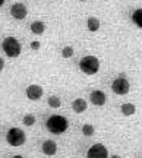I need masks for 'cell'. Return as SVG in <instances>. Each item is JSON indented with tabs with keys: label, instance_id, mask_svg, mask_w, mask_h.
Returning a JSON list of instances; mask_svg holds the SVG:
<instances>
[{
	"label": "cell",
	"instance_id": "cell-1",
	"mask_svg": "<svg viewBox=\"0 0 142 158\" xmlns=\"http://www.w3.org/2000/svg\"><path fill=\"white\" fill-rule=\"evenodd\" d=\"M47 129L50 130L51 133L54 135H60L63 132L68 130V120L63 117V116H59V114H53L47 118L46 122Z\"/></svg>",
	"mask_w": 142,
	"mask_h": 158
},
{
	"label": "cell",
	"instance_id": "cell-2",
	"mask_svg": "<svg viewBox=\"0 0 142 158\" xmlns=\"http://www.w3.org/2000/svg\"><path fill=\"white\" fill-rule=\"evenodd\" d=\"M79 68L85 75H95L100 69V60L95 56H85L81 59Z\"/></svg>",
	"mask_w": 142,
	"mask_h": 158
},
{
	"label": "cell",
	"instance_id": "cell-3",
	"mask_svg": "<svg viewBox=\"0 0 142 158\" xmlns=\"http://www.w3.org/2000/svg\"><path fill=\"white\" fill-rule=\"evenodd\" d=\"M25 133H23V130H21L19 127H12L9 129L7 132V136H6V141L9 145L12 147H21L23 145V142H25Z\"/></svg>",
	"mask_w": 142,
	"mask_h": 158
},
{
	"label": "cell",
	"instance_id": "cell-4",
	"mask_svg": "<svg viewBox=\"0 0 142 158\" xmlns=\"http://www.w3.org/2000/svg\"><path fill=\"white\" fill-rule=\"evenodd\" d=\"M3 50L9 57H18L21 54V44L16 38L13 37H7L3 41Z\"/></svg>",
	"mask_w": 142,
	"mask_h": 158
},
{
	"label": "cell",
	"instance_id": "cell-5",
	"mask_svg": "<svg viewBox=\"0 0 142 158\" xmlns=\"http://www.w3.org/2000/svg\"><path fill=\"white\" fill-rule=\"evenodd\" d=\"M111 89H113L116 94H119V95H125V94H127L129 89H131V84L127 82V79L125 78V75L122 73L119 78H116L113 81Z\"/></svg>",
	"mask_w": 142,
	"mask_h": 158
},
{
	"label": "cell",
	"instance_id": "cell-6",
	"mask_svg": "<svg viewBox=\"0 0 142 158\" xmlns=\"http://www.w3.org/2000/svg\"><path fill=\"white\" fill-rule=\"evenodd\" d=\"M86 158H108L107 148L104 147V145H101V143L92 145L90 148L88 154H86Z\"/></svg>",
	"mask_w": 142,
	"mask_h": 158
},
{
	"label": "cell",
	"instance_id": "cell-7",
	"mask_svg": "<svg viewBox=\"0 0 142 158\" xmlns=\"http://www.w3.org/2000/svg\"><path fill=\"white\" fill-rule=\"evenodd\" d=\"M27 97L31 101H38L43 97V88L38 85H29L27 88Z\"/></svg>",
	"mask_w": 142,
	"mask_h": 158
},
{
	"label": "cell",
	"instance_id": "cell-8",
	"mask_svg": "<svg viewBox=\"0 0 142 158\" xmlns=\"http://www.w3.org/2000/svg\"><path fill=\"white\" fill-rule=\"evenodd\" d=\"M10 15L15 19H23L27 16V7L22 3H15V5L10 7Z\"/></svg>",
	"mask_w": 142,
	"mask_h": 158
},
{
	"label": "cell",
	"instance_id": "cell-9",
	"mask_svg": "<svg viewBox=\"0 0 142 158\" xmlns=\"http://www.w3.org/2000/svg\"><path fill=\"white\" fill-rule=\"evenodd\" d=\"M106 101H107V97H106V94L102 91H92L91 92V102L94 106L101 107V106L106 104Z\"/></svg>",
	"mask_w": 142,
	"mask_h": 158
},
{
	"label": "cell",
	"instance_id": "cell-10",
	"mask_svg": "<svg viewBox=\"0 0 142 158\" xmlns=\"http://www.w3.org/2000/svg\"><path fill=\"white\" fill-rule=\"evenodd\" d=\"M72 108H73L75 113H84L86 108H88V104L84 98H76L73 102H72Z\"/></svg>",
	"mask_w": 142,
	"mask_h": 158
},
{
	"label": "cell",
	"instance_id": "cell-11",
	"mask_svg": "<svg viewBox=\"0 0 142 158\" xmlns=\"http://www.w3.org/2000/svg\"><path fill=\"white\" fill-rule=\"evenodd\" d=\"M56 151H57V145L54 141H46L43 143V152L46 154V155L51 157V155L56 154Z\"/></svg>",
	"mask_w": 142,
	"mask_h": 158
},
{
	"label": "cell",
	"instance_id": "cell-12",
	"mask_svg": "<svg viewBox=\"0 0 142 158\" xmlns=\"http://www.w3.org/2000/svg\"><path fill=\"white\" fill-rule=\"evenodd\" d=\"M136 111V107H135V104H132V102H125L123 106H122V113L123 116H132V114H135Z\"/></svg>",
	"mask_w": 142,
	"mask_h": 158
},
{
	"label": "cell",
	"instance_id": "cell-13",
	"mask_svg": "<svg viewBox=\"0 0 142 158\" xmlns=\"http://www.w3.org/2000/svg\"><path fill=\"white\" fill-rule=\"evenodd\" d=\"M44 29H46V27H44V23L41 22V21H35V22L31 23V31L37 35H41L44 32Z\"/></svg>",
	"mask_w": 142,
	"mask_h": 158
},
{
	"label": "cell",
	"instance_id": "cell-14",
	"mask_svg": "<svg viewBox=\"0 0 142 158\" xmlns=\"http://www.w3.org/2000/svg\"><path fill=\"white\" fill-rule=\"evenodd\" d=\"M86 25H88V29H90L91 32H95V31L100 29V21H98L97 18H90Z\"/></svg>",
	"mask_w": 142,
	"mask_h": 158
},
{
	"label": "cell",
	"instance_id": "cell-15",
	"mask_svg": "<svg viewBox=\"0 0 142 158\" xmlns=\"http://www.w3.org/2000/svg\"><path fill=\"white\" fill-rule=\"evenodd\" d=\"M132 19H133V22L136 23L139 28H142V9H136V10L133 12Z\"/></svg>",
	"mask_w": 142,
	"mask_h": 158
},
{
	"label": "cell",
	"instance_id": "cell-16",
	"mask_svg": "<svg viewBox=\"0 0 142 158\" xmlns=\"http://www.w3.org/2000/svg\"><path fill=\"white\" fill-rule=\"evenodd\" d=\"M47 102H48V106H50L51 108H59L60 107V104H62V101H60V98L56 95H51L48 97V100H47Z\"/></svg>",
	"mask_w": 142,
	"mask_h": 158
},
{
	"label": "cell",
	"instance_id": "cell-17",
	"mask_svg": "<svg viewBox=\"0 0 142 158\" xmlns=\"http://www.w3.org/2000/svg\"><path fill=\"white\" fill-rule=\"evenodd\" d=\"M94 132H95V127H94L92 124H84V126H82V133L85 136H92Z\"/></svg>",
	"mask_w": 142,
	"mask_h": 158
},
{
	"label": "cell",
	"instance_id": "cell-18",
	"mask_svg": "<svg viewBox=\"0 0 142 158\" xmlns=\"http://www.w3.org/2000/svg\"><path fill=\"white\" fill-rule=\"evenodd\" d=\"M23 124L25 126H32V124L35 123V117L32 116V114H27V116H23Z\"/></svg>",
	"mask_w": 142,
	"mask_h": 158
},
{
	"label": "cell",
	"instance_id": "cell-19",
	"mask_svg": "<svg viewBox=\"0 0 142 158\" xmlns=\"http://www.w3.org/2000/svg\"><path fill=\"white\" fill-rule=\"evenodd\" d=\"M62 56L65 57V59H69V57H72L73 56V48H72V47H65V48H63L62 50Z\"/></svg>",
	"mask_w": 142,
	"mask_h": 158
},
{
	"label": "cell",
	"instance_id": "cell-20",
	"mask_svg": "<svg viewBox=\"0 0 142 158\" xmlns=\"http://www.w3.org/2000/svg\"><path fill=\"white\" fill-rule=\"evenodd\" d=\"M31 48H32V50H38V48H40V43H38V41H32V43H31Z\"/></svg>",
	"mask_w": 142,
	"mask_h": 158
},
{
	"label": "cell",
	"instance_id": "cell-21",
	"mask_svg": "<svg viewBox=\"0 0 142 158\" xmlns=\"http://www.w3.org/2000/svg\"><path fill=\"white\" fill-rule=\"evenodd\" d=\"M3 68H5V62H3V59L0 57V70H2Z\"/></svg>",
	"mask_w": 142,
	"mask_h": 158
},
{
	"label": "cell",
	"instance_id": "cell-22",
	"mask_svg": "<svg viewBox=\"0 0 142 158\" xmlns=\"http://www.w3.org/2000/svg\"><path fill=\"white\" fill-rule=\"evenodd\" d=\"M110 158H120V157H119V155H111Z\"/></svg>",
	"mask_w": 142,
	"mask_h": 158
},
{
	"label": "cell",
	"instance_id": "cell-23",
	"mask_svg": "<svg viewBox=\"0 0 142 158\" xmlns=\"http://www.w3.org/2000/svg\"><path fill=\"white\" fill-rule=\"evenodd\" d=\"M12 158H23V157H21V155H15V157H12Z\"/></svg>",
	"mask_w": 142,
	"mask_h": 158
},
{
	"label": "cell",
	"instance_id": "cell-24",
	"mask_svg": "<svg viewBox=\"0 0 142 158\" xmlns=\"http://www.w3.org/2000/svg\"><path fill=\"white\" fill-rule=\"evenodd\" d=\"M3 3H5V0H0V6L3 5Z\"/></svg>",
	"mask_w": 142,
	"mask_h": 158
},
{
	"label": "cell",
	"instance_id": "cell-25",
	"mask_svg": "<svg viewBox=\"0 0 142 158\" xmlns=\"http://www.w3.org/2000/svg\"><path fill=\"white\" fill-rule=\"evenodd\" d=\"M84 2H85V0H84Z\"/></svg>",
	"mask_w": 142,
	"mask_h": 158
}]
</instances>
